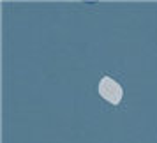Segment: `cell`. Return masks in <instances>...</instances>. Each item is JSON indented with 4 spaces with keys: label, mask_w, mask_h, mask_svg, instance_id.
I'll list each match as a JSON object with an SVG mask.
<instances>
[{
    "label": "cell",
    "mask_w": 157,
    "mask_h": 143,
    "mask_svg": "<svg viewBox=\"0 0 157 143\" xmlns=\"http://www.w3.org/2000/svg\"><path fill=\"white\" fill-rule=\"evenodd\" d=\"M99 94H101V97H102L104 101L111 102V104H118V102L122 101L124 90H122V87L118 85L115 79L104 76V78L99 81Z\"/></svg>",
    "instance_id": "cell-1"
}]
</instances>
